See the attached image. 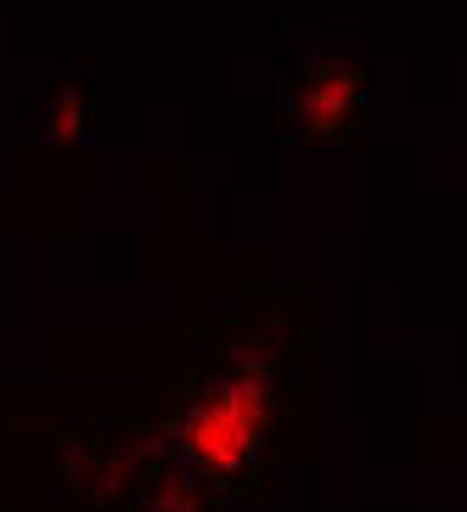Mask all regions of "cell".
Here are the masks:
<instances>
[{"label":"cell","instance_id":"6da1fadb","mask_svg":"<svg viewBox=\"0 0 467 512\" xmlns=\"http://www.w3.org/2000/svg\"><path fill=\"white\" fill-rule=\"evenodd\" d=\"M259 439V406L242 400V394H226V400H209L192 422V451H203L209 462L237 467L242 456L254 451Z\"/></svg>","mask_w":467,"mask_h":512},{"label":"cell","instance_id":"7a4b0ae2","mask_svg":"<svg viewBox=\"0 0 467 512\" xmlns=\"http://www.w3.org/2000/svg\"><path fill=\"white\" fill-rule=\"evenodd\" d=\"M355 79L338 74V68H321V74H293V85L282 91V102L293 107V119L304 130H338V124L355 113Z\"/></svg>","mask_w":467,"mask_h":512}]
</instances>
